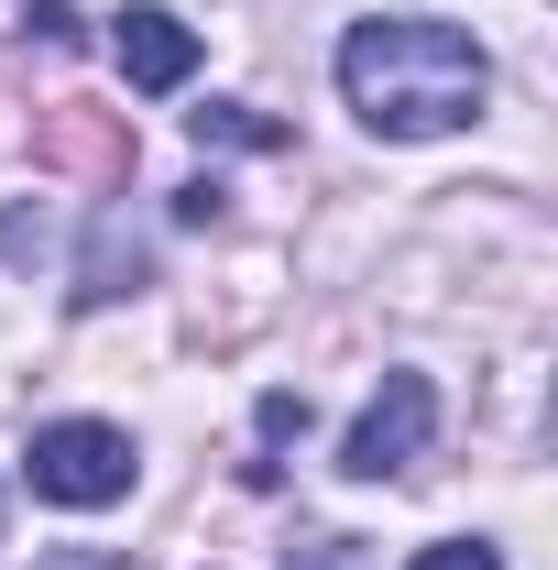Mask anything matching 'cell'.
Wrapping results in <instances>:
<instances>
[{"label": "cell", "mask_w": 558, "mask_h": 570, "mask_svg": "<svg viewBox=\"0 0 558 570\" xmlns=\"http://www.w3.org/2000/svg\"><path fill=\"white\" fill-rule=\"evenodd\" d=\"M482 45L460 22H427V11H383V22H350L340 33V99L372 121L383 142H427V132H460L482 110Z\"/></svg>", "instance_id": "6da1fadb"}, {"label": "cell", "mask_w": 558, "mask_h": 570, "mask_svg": "<svg viewBox=\"0 0 558 570\" xmlns=\"http://www.w3.org/2000/svg\"><path fill=\"white\" fill-rule=\"evenodd\" d=\"M22 472H33L44 504H121L132 494V439L110 417H56V428H33Z\"/></svg>", "instance_id": "7a4b0ae2"}, {"label": "cell", "mask_w": 558, "mask_h": 570, "mask_svg": "<svg viewBox=\"0 0 558 570\" xmlns=\"http://www.w3.org/2000/svg\"><path fill=\"white\" fill-rule=\"evenodd\" d=\"M427 428H438V384L427 373H383V395L350 417V439H340V472L350 483H383V472H406L427 450Z\"/></svg>", "instance_id": "3957f363"}, {"label": "cell", "mask_w": 558, "mask_h": 570, "mask_svg": "<svg viewBox=\"0 0 558 570\" xmlns=\"http://www.w3.org/2000/svg\"><path fill=\"white\" fill-rule=\"evenodd\" d=\"M33 154L77 176V187H121L132 176V121L121 110H99V99H56L44 121H33Z\"/></svg>", "instance_id": "277c9868"}, {"label": "cell", "mask_w": 558, "mask_h": 570, "mask_svg": "<svg viewBox=\"0 0 558 570\" xmlns=\"http://www.w3.org/2000/svg\"><path fill=\"white\" fill-rule=\"evenodd\" d=\"M110 45H121V77H132V88H153V99L198 77V33H187L176 11H153V0H132V11L110 22Z\"/></svg>", "instance_id": "5b68a950"}, {"label": "cell", "mask_w": 558, "mask_h": 570, "mask_svg": "<svg viewBox=\"0 0 558 570\" xmlns=\"http://www.w3.org/2000/svg\"><path fill=\"white\" fill-rule=\"evenodd\" d=\"M142 285V242L121 230V219H88V253H77V307H110V296H132Z\"/></svg>", "instance_id": "8992f818"}, {"label": "cell", "mask_w": 558, "mask_h": 570, "mask_svg": "<svg viewBox=\"0 0 558 570\" xmlns=\"http://www.w3.org/2000/svg\"><path fill=\"white\" fill-rule=\"evenodd\" d=\"M198 121V142H241V154H285V121H263V110H241V99H209V110H187Z\"/></svg>", "instance_id": "52a82bcc"}, {"label": "cell", "mask_w": 558, "mask_h": 570, "mask_svg": "<svg viewBox=\"0 0 558 570\" xmlns=\"http://www.w3.org/2000/svg\"><path fill=\"white\" fill-rule=\"evenodd\" d=\"M285 570H372L361 538H307V549H285Z\"/></svg>", "instance_id": "ba28073f"}, {"label": "cell", "mask_w": 558, "mask_h": 570, "mask_svg": "<svg viewBox=\"0 0 558 570\" xmlns=\"http://www.w3.org/2000/svg\"><path fill=\"white\" fill-rule=\"evenodd\" d=\"M219 209H230L219 176H187V187H176V219H187V230H219Z\"/></svg>", "instance_id": "9c48e42d"}, {"label": "cell", "mask_w": 558, "mask_h": 570, "mask_svg": "<svg viewBox=\"0 0 558 570\" xmlns=\"http://www.w3.org/2000/svg\"><path fill=\"white\" fill-rule=\"evenodd\" d=\"M417 570H504V560H492L482 538H438V549H417Z\"/></svg>", "instance_id": "30bf717a"}, {"label": "cell", "mask_w": 558, "mask_h": 570, "mask_svg": "<svg viewBox=\"0 0 558 570\" xmlns=\"http://www.w3.org/2000/svg\"><path fill=\"white\" fill-rule=\"evenodd\" d=\"M285 439H307V395H263V450H285Z\"/></svg>", "instance_id": "8fae6325"}, {"label": "cell", "mask_w": 558, "mask_h": 570, "mask_svg": "<svg viewBox=\"0 0 558 570\" xmlns=\"http://www.w3.org/2000/svg\"><path fill=\"white\" fill-rule=\"evenodd\" d=\"M33 33L44 45H77V0H33Z\"/></svg>", "instance_id": "7c38bea8"}, {"label": "cell", "mask_w": 558, "mask_h": 570, "mask_svg": "<svg viewBox=\"0 0 558 570\" xmlns=\"http://www.w3.org/2000/svg\"><path fill=\"white\" fill-rule=\"evenodd\" d=\"M56 570H110V560H56Z\"/></svg>", "instance_id": "4fadbf2b"}]
</instances>
